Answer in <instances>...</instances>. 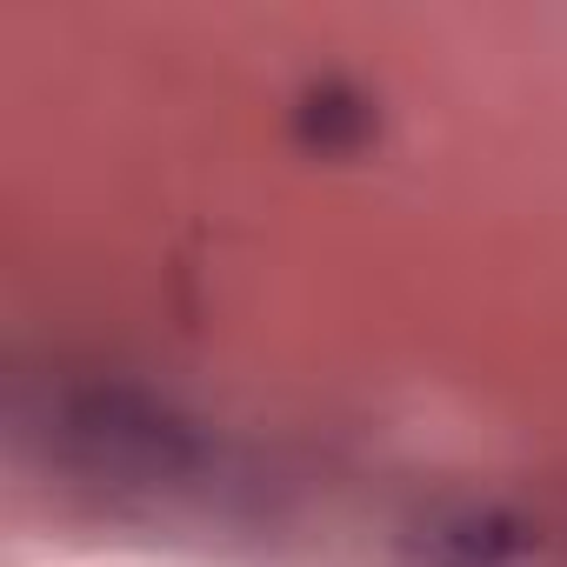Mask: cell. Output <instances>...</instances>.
<instances>
[{
  "label": "cell",
  "instance_id": "obj_1",
  "mask_svg": "<svg viewBox=\"0 0 567 567\" xmlns=\"http://www.w3.org/2000/svg\"><path fill=\"white\" fill-rule=\"evenodd\" d=\"M54 447L68 467L107 487H174L200 467V434L194 421L134 388V381H81L54 408Z\"/></svg>",
  "mask_w": 567,
  "mask_h": 567
},
{
  "label": "cell",
  "instance_id": "obj_3",
  "mask_svg": "<svg viewBox=\"0 0 567 567\" xmlns=\"http://www.w3.org/2000/svg\"><path fill=\"white\" fill-rule=\"evenodd\" d=\"M288 134L308 161H361L381 141V101L348 74H321V81L301 87V101L288 114Z\"/></svg>",
  "mask_w": 567,
  "mask_h": 567
},
{
  "label": "cell",
  "instance_id": "obj_2",
  "mask_svg": "<svg viewBox=\"0 0 567 567\" xmlns=\"http://www.w3.org/2000/svg\"><path fill=\"white\" fill-rule=\"evenodd\" d=\"M401 560L408 567H534L540 560V527L514 507L467 501V507L427 514L401 540Z\"/></svg>",
  "mask_w": 567,
  "mask_h": 567
}]
</instances>
